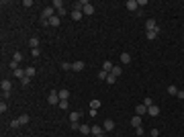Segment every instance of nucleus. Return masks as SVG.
Returning a JSON list of instances; mask_svg holds the SVG:
<instances>
[{"label":"nucleus","instance_id":"obj_27","mask_svg":"<svg viewBox=\"0 0 184 137\" xmlns=\"http://www.w3.org/2000/svg\"><path fill=\"white\" fill-rule=\"evenodd\" d=\"M19 121H21V125H27L31 119H29V115H21V117H19Z\"/></svg>","mask_w":184,"mask_h":137},{"label":"nucleus","instance_id":"obj_2","mask_svg":"<svg viewBox=\"0 0 184 137\" xmlns=\"http://www.w3.org/2000/svg\"><path fill=\"white\" fill-rule=\"evenodd\" d=\"M82 12H84L86 16H90V14H94V6H92L90 2H86V0H84V6H82Z\"/></svg>","mask_w":184,"mask_h":137},{"label":"nucleus","instance_id":"obj_26","mask_svg":"<svg viewBox=\"0 0 184 137\" xmlns=\"http://www.w3.org/2000/svg\"><path fill=\"white\" fill-rule=\"evenodd\" d=\"M106 78H108V72L100 70V72H98V80H104V82H106Z\"/></svg>","mask_w":184,"mask_h":137},{"label":"nucleus","instance_id":"obj_33","mask_svg":"<svg viewBox=\"0 0 184 137\" xmlns=\"http://www.w3.org/2000/svg\"><path fill=\"white\" fill-rule=\"evenodd\" d=\"M6 108H8V104H6V102H4V100H2V102H0V113H2V115H4V113H6Z\"/></svg>","mask_w":184,"mask_h":137},{"label":"nucleus","instance_id":"obj_4","mask_svg":"<svg viewBox=\"0 0 184 137\" xmlns=\"http://www.w3.org/2000/svg\"><path fill=\"white\" fill-rule=\"evenodd\" d=\"M147 115H149V117H158V115H160V106H158V104L147 106Z\"/></svg>","mask_w":184,"mask_h":137},{"label":"nucleus","instance_id":"obj_34","mask_svg":"<svg viewBox=\"0 0 184 137\" xmlns=\"http://www.w3.org/2000/svg\"><path fill=\"white\" fill-rule=\"evenodd\" d=\"M168 92H170V94H174V96H176V94H178V88H176V86H168Z\"/></svg>","mask_w":184,"mask_h":137},{"label":"nucleus","instance_id":"obj_36","mask_svg":"<svg viewBox=\"0 0 184 137\" xmlns=\"http://www.w3.org/2000/svg\"><path fill=\"white\" fill-rule=\"evenodd\" d=\"M19 125H21V121H19V119H14V121H10V127H12V129H16Z\"/></svg>","mask_w":184,"mask_h":137},{"label":"nucleus","instance_id":"obj_28","mask_svg":"<svg viewBox=\"0 0 184 137\" xmlns=\"http://www.w3.org/2000/svg\"><path fill=\"white\" fill-rule=\"evenodd\" d=\"M57 106H59V108H63V111H66V108H68V106H70V100H59V104H57Z\"/></svg>","mask_w":184,"mask_h":137},{"label":"nucleus","instance_id":"obj_10","mask_svg":"<svg viewBox=\"0 0 184 137\" xmlns=\"http://www.w3.org/2000/svg\"><path fill=\"white\" fill-rule=\"evenodd\" d=\"M84 68H86L84 61H74V64H72V70H74V72H82Z\"/></svg>","mask_w":184,"mask_h":137},{"label":"nucleus","instance_id":"obj_40","mask_svg":"<svg viewBox=\"0 0 184 137\" xmlns=\"http://www.w3.org/2000/svg\"><path fill=\"white\" fill-rule=\"evenodd\" d=\"M143 104H145V106H151L153 102H151V98H145V100H143Z\"/></svg>","mask_w":184,"mask_h":137},{"label":"nucleus","instance_id":"obj_37","mask_svg":"<svg viewBox=\"0 0 184 137\" xmlns=\"http://www.w3.org/2000/svg\"><path fill=\"white\" fill-rule=\"evenodd\" d=\"M31 55H33V57H39L41 51H39V49H31Z\"/></svg>","mask_w":184,"mask_h":137},{"label":"nucleus","instance_id":"obj_17","mask_svg":"<svg viewBox=\"0 0 184 137\" xmlns=\"http://www.w3.org/2000/svg\"><path fill=\"white\" fill-rule=\"evenodd\" d=\"M29 47H31V49H39V39H37V37H31V39H29Z\"/></svg>","mask_w":184,"mask_h":137},{"label":"nucleus","instance_id":"obj_30","mask_svg":"<svg viewBox=\"0 0 184 137\" xmlns=\"http://www.w3.org/2000/svg\"><path fill=\"white\" fill-rule=\"evenodd\" d=\"M12 59H14V61H21V59H23V53H21V51H16V53L12 55Z\"/></svg>","mask_w":184,"mask_h":137},{"label":"nucleus","instance_id":"obj_22","mask_svg":"<svg viewBox=\"0 0 184 137\" xmlns=\"http://www.w3.org/2000/svg\"><path fill=\"white\" fill-rule=\"evenodd\" d=\"M145 37H147L149 41H153V39L158 37V31H145Z\"/></svg>","mask_w":184,"mask_h":137},{"label":"nucleus","instance_id":"obj_16","mask_svg":"<svg viewBox=\"0 0 184 137\" xmlns=\"http://www.w3.org/2000/svg\"><path fill=\"white\" fill-rule=\"evenodd\" d=\"M100 106H102V102H100L98 98H92V100H90V108H94V111H98Z\"/></svg>","mask_w":184,"mask_h":137},{"label":"nucleus","instance_id":"obj_8","mask_svg":"<svg viewBox=\"0 0 184 137\" xmlns=\"http://www.w3.org/2000/svg\"><path fill=\"white\" fill-rule=\"evenodd\" d=\"M141 123H143V119H141L139 115H135V117L131 119V127H133V129H137V127H141Z\"/></svg>","mask_w":184,"mask_h":137},{"label":"nucleus","instance_id":"obj_21","mask_svg":"<svg viewBox=\"0 0 184 137\" xmlns=\"http://www.w3.org/2000/svg\"><path fill=\"white\" fill-rule=\"evenodd\" d=\"M113 68H115V66H113V61H108V59L102 64V70H104V72H108V74H111V70H113Z\"/></svg>","mask_w":184,"mask_h":137},{"label":"nucleus","instance_id":"obj_20","mask_svg":"<svg viewBox=\"0 0 184 137\" xmlns=\"http://www.w3.org/2000/svg\"><path fill=\"white\" fill-rule=\"evenodd\" d=\"M78 121H80V113H78V111L70 113V123H78Z\"/></svg>","mask_w":184,"mask_h":137},{"label":"nucleus","instance_id":"obj_1","mask_svg":"<svg viewBox=\"0 0 184 137\" xmlns=\"http://www.w3.org/2000/svg\"><path fill=\"white\" fill-rule=\"evenodd\" d=\"M145 31H158V33H160V27H158V23H155L153 19H149V21L145 23Z\"/></svg>","mask_w":184,"mask_h":137},{"label":"nucleus","instance_id":"obj_13","mask_svg":"<svg viewBox=\"0 0 184 137\" xmlns=\"http://www.w3.org/2000/svg\"><path fill=\"white\" fill-rule=\"evenodd\" d=\"M57 94H59V100H68V98H70V90H66V88L57 90Z\"/></svg>","mask_w":184,"mask_h":137},{"label":"nucleus","instance_id":"obj_25","mask_svg":"<svg viewBox=\"0 0 184 137\" xmlns=\"http://www.w3.org/2000/svg\"><path fill=\"white\" fill-rule=\"evenodd\" d=\"M53 8H55V10H59V8H66V6H63V2H61V0H53Z\"/></svg>","mask_w":184,"mask_h":137},{"label":"nucleus","instance_id":"obj_18","mask_svg":"<svg viewBox=\"0 0 184 137\" xmlns=\"http://www.w3.org/2000/svg\"><path fill=\"white\" fill-rule=\"evenodd\" d=\"M135 113H137L139 117L145 115V113H147V106H145V104H137V106H135Z\"/></svg>","mask_w":184,"mask_h":137},{"label":"nucleus","instance_id":"obj_9","mask_svg":"<svg viewBox=\"0 0 184 137\" xmlns=\"http://www.w3.org/2000/svg\"><path fill=\"white\" fill-rule=\"evenodd\" d=\"M47 25H51V27H59V25H61V19L55 14V16H51V19L47 21Z\"/></svg>","mask_w":184,"mask_h":137},{"label":"nucleus","instance_id":"obj_11","mask_svg":"<svg viewBox=\"0 0 184 137\" xmlns=\"http://www.w3.org/2000/svg\"><path fill=\"white\" fill-rule=\"evenodd\" d=\"M12 76H14V78H19V80H23V78L27 76V72H25L23 68H19V70H14V72H12Z\"/></svg>","mask_w":184,"mask_h":137},{"label":"nucleus","instance_id":"obj_35","mask_svg":"<svg viewBox=\"0 0 184 137\" xmlns=\"http://www.w3.org/2000/svg\"><path fill=\"white\" fill-rule=\"evenodd\" d=\"M106 82H108V84H115V82H117V78H115L113 74H108V78H106Z\"/></svg>","mask_w":184,"mask_h":137},{"label":"nucleus","instance_id":"obj_31","mask_svg":"<svg viewBox=\"0 0 184 137\" xmlns=\"http://www.w3.org/2000/svg\"><path fill=\"white\" fill-rule=\"evenodd\" d=\"M61 70H72V64L70 61H61Z\"/></svg>","mask_w":184,"mask_h":137},{"label":"nucleus","instance_id":"obj_12","mask_svg":"<svg viewBox=\"0 0 184 137\" xmlns=\"http://www.w3.org/2000/svg\"><path fill=\"white\" fill-rule=\"evenodd\" d=\"M125 6H127V10H137V0H127V2H125Z\"/></svg>","mask_w":184,"mask_h":137},{"label":"nucleus","instance_id":"obj_19","mask_svg":"<svg viewBox=\"0 0 184 137\" xmlns=\"http://www.w3.org/2000/svg\"><path fill=\"white\" fill-rule=\"evenodd\" d=\"M111 74H113V76H115V78H119V76H121V74H123V68H121V66H115V68H113V70H111Z\"/></svg>","mask_w":184,"mask_h":137},{"label":"nucleus","instance_id":"obj_41","mask_svg":"<svg viewBox=\"0 0 184 137\" xmlns=\"http://www.w3.org/2000/svg\"><path fill=\"white\" fill-rule=\"evenodd\" d=\"M176 96H178V98H182V100H184V90H178V94H176Z\"/></svg>","mask_w":184,"mask_h":137},{"label":"nucleus","instance_id":"obj_38","mask_svg":"<svg viewBox=\"0 0 184 137\" xmlns=\"http://www.w3.org/2000/svg\"><path fill=\"white\" fill-rule=\"evenodd\" d=\"M23 6H25V8H29V6H33V0H25V2H23Z\"/></svg>","mask_w":184,"mask_h":137},{"label":"nucleus","instance_id":"obj_29","mask_svg":"<svg viewBox=\"0 0 184 137\" xmlns=\"http://www.w3.org/2000/svg\"><path fill=\"white\" fill-rule=\"evenodd\" d=\"M8 66H10V70H12V72H14V70H19V61H14V59H10V64H8Z\"/></svg>","mask_w":184,"mask_h":137},{"label":"nucleus","instance_id":"obj_23","mask_svg":"<svg viewBox=\"0 0 184 137\" xmlns=\"http://www.w3.org/2000/svg\"><path fill=\"white\" fill-rule=\"evenodd\" d=\"M25 72H27V76H29V78H33V76H37V70H35L33 66H29V68H27Z\"/></svg>","mask_w":184,"mask_h":137},{"label":"nucleus","instance_id":"obj_5","mask_svg":"<svg viewBox=\"0 0 184 137\" xmlns=\"http://www.w3.org/2000/svg\"><path fill=\"white\" fill-rule=\"evenodd\" d=\"M102 129H104V131H113V129H115V121H113V119H104Z\"/></svg>","mask_w":184,"mask_h":137},{"label":"nucleus","instance_id":"obj_3","mask_svg":"<svg viewBox=\"0 0 184 137\" xmlns=\"http://www.w3.org/2000/svg\"><path fill=\"white\" fill-rule=\"evenodd\" d=\"M0 88H2V92H10V88H12V82H10L8 78H4V80L0 82Z\"/></svg>","mask_w":184,"mask_h":137},{"label":"nucleus","instance_id":"obj_39","mask_svg":"<svg viewBox=\"0 0 184 137\" xmlns=\"http://www.w3.org/2000/svg\"><path fill=\"white\" fill-rule=\"evenodd\" d=\"M135 135H139V137L143 135V127H137V129H135Z\"/></svg>","mask_w":184,"mask_h":137},{"label":"nucleus","instance_id":"obj_6","mask_svg":"<svg viewBox=\"0 0 184 137\" xmlns=\"http://www.w3.org/2000/svg\"><path fill=\"white\" fill-rule=\"evenodd\" d=\"M47 100H49V104H59V94L53 90L49 96H47Z\"/></svg>","mask_w":184,"mask_h":137},{"label":"nucleus","instance_id":"obj_15","mask_svg":"<svg viewBox=\"0 0 184 137\" xmlns=\"http://www.w3.org/2000/svg\"><path fill=\"white\" fill-rule=\"evenodd\" d=\"M119 57H121V64H131V53L125 51V53H121Z\"/></svg>","mask_w":184,"mask_h":137},{"label":"nucleus","instance_id":"obj_42","mask_svg":"<svg viewBox=\"0 0 184 137\" xmlns=\"http://www.w3.org/2000/svg\"><path fill=\"white\" fill-rule=\"evenodd\" d=\"M94 137H104V133H102V135H94Z\"/></svg>","mask_w":184,"mask_h":137},{"label":"nucleus","instance_id":"obj_14","mask_svg":"<svg viewBox=\"0 0 184 137\" xmlns=\"http://www.w3.org/2000/svg\"><path fill=\"white\" fill-rule=\"evenodd\" d=\"M82 14H84V12H82L80 8H74V10H72V19H74V21H80Z\"/></svg>","mask_w":184,"mask_h":137},{"label":"nucleus","instance_id":"obj_7","mask_svg":"<svg viewBox=\"0 0 184 137\" xmlns=\"http://www.w3.org/2000/svg\"><path fill=\"white\" fill-rule=\"evenodd\" d=\"M78 131H80L82 135H92V127H90V125H80Z\"/></svg>","mask_w":184,"mask_h":137},{"label":"nucleus","instance_id":"obj_32","mask_svg":"<svg viewBox=\"0 0 184 137\" xmlns=\"http://www.w3.org/2000/svg\"><path fill=\"white\" fill-rule=\"evenodd\" d=\"M21 84H23V86H29V84H31V78H29V76H25V78L21 80Z\"/></svg>","mask_w":184,"mask_h":137},{"label":"nucleus","instance_id":"obj_24","mask_svg":"<svg viewBox=\"0 0 184 137\" xmlns=\"http://www.w3.org/2000/svg\"><path fill=\"white\" fill-rule=\"evenodd\" d=\"M92 135H102V127L100 125H92Z\"/></svg>","mask_w":184,"mask_h":137}]
</instances>
